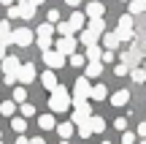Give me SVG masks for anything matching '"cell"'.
Instances as JSON below:
<instances>
[{"label": "cell", "mask_w": 146, "mask_h": 144, "mask_svg": "<svg viewBox=\"0 0 146 144\" xmlns=\"http://www.w3.org/2000/svg\"><path fill=\"white\" fill-rule=\"evenodd\" d=\"M54 30H57L62 38H73V33H76V30L70 27V22H60V25H54Z\"/></svg>", "instance_id": "22"}, {"label": "cell", "mask_w": 146, "mask_h": 144, "mask_svg": "<svg viewBox=\"0 0 146 144\" xmlns=\"http://www.w3.org/2000/svg\"><path fill=\"white\" fill-rule=\"evenodd\" d=\"M130 76H133V82H138V84H141V82H146V71H143V68H133Z\"/></svg>", "instance_id": "31"}, {"label": "cell", "mask_w": 146, "mask_h": 144, "mask_svg": "<svg viewBox=\"0 0 146 144\" xmlns=\"http://www.w3.org/2000/svg\"><path fill=\"white\" fill-rule=\"evenodd\" d=\"M52 33H54V25H38V38H52Z\"/></svg>", "instance_id": "29"}, {"label": "cell", "mask_w": 146, "mask_h": 144, "mask_svg": "<svg viewBox=\"0 0 146 144\" xmlns=\"http://www.w3.org/2000/svg\"><path fill=\"white\" fill-rule=\"evenodd\" d=\"M114 128L125 133V131H127V120H125V117H116V120H114Z\"/></svg>", "instance_id": "36"}, {"label": "cell", "mask_w": 146, "mask_h": 144, "mask_svg": "<svg viewBox=\"0 0 146 144\" xmlns=\"http://www.w3.org/2000/svg\"><path fill=\"white\" fill-rule=\"evenodd\" d=\"M122 144H135V133L133 131H125L122 133Z\"/></svg>", "instance_id": "37"}, {"label": "cell", "mask_w": 146, "mask_h": 144, "mask_svg": "<svg viewBox=\"0 0 146 144\" xmlns=\"http://www.w3.org/2000/svg\"><path fill=\"white\" fill-rule=\"evenodd\" d=\"M76 46H78L76 35H73V38H60V41L54 44V49H57L62 57H70V54H76Z\"/></svg>", "instance_id": "6"}, {"label": "cell", "mask_w": 146, "mask_h": 144, "mask_svg": "<svg viewBox=\"0 0 146 144\" xmlns=\"http://www.w3.org/2000/svg\"><path fill=\"white\" fill-rule=\"evenodd\" d=\"M46 22H49V25H52V22H60V11H57V8H52V11L46 14Z\"/></svg>", "instance_id": "38"}, {"label": "cell", "mask_w": 146, "mask_h": 144, "mask_svg": "<svg viewBox=\"0 0 146 144\" xmlns=\"http://www.w3.org/2000/svg\"><path fill=\"white\" fill-rule=\"evenodd\" d=\"M57 136H60L62 141H68L70 136H73V123H60V125H57Z\"/></svg>", "instance_id": "19"}, {"label": "cell", "mask_w": 146, "mask_h": 144, "mask_svg": "<svg viewBox=\"0 0 146 144\" xmlns=\"http://www.w3.org/2000/svg\"><path fill=\"white\" fill-rule=\"evenodd\" d=\"M70 106H73V95L68 92V87L57 84V90L49 95V112H52V114H60V112H68Z\"/></svg>", "instance_id": "1"}, {"label": "cell", "mask_w": 146, "mask_h": 144, "mask_svg": "<svg viewBox=\"0 0 146 144\" xmlns=\"http://www.w3.org/2000/svg\"><path fill=\"white\" fill-rule=\"evenodd\" d=\"M141 144H146V139H141Z\"/></svg>", "instance_id": "49"}, {"label": "cell", "mask_w": 146, "mask_h": 144, "mask_svg": "<svg viewBox=\"0 0 146 144\" xmlns=\"http://www.w3.org/2000/svg\"><path fill=\"white\" fill-rule=\"evenodd\" d=\"M141 3H143V5H146V0H141Z\"/></svg>", "instance_id": "51"}, {"label": "cell", "mask_w": 146, "mask_h": 144, "mask_svg": "<svg viewBox=\"0 0 146 144\" xmlns=\"http://www.w3.org/2000/svg\"><path fill=\"white\" fill-rule=\"evenodd\" d=\"M68 60H70V65H73V68H81V65H84V68H87V60H84L81 54H70Z\"/></svg>", "instance_id": "32"}, {"label": "cell", "mask_w": 146, "mask_h": 144, "mask_svg": "<svg viewBox=\"0 0 146 144\" xmlns=\"http://www.w3.org/2000/svg\"><path fill=\"white\" fill-rule=\"evenodd\" d=\"M41 84L46 87V90H52V92H54V90H57V74L46 68V71L41 74Z\"/></svg>", "instance_id": "10"}, {"label": "cell", "mask_w": 146, "mask_h": 144, "mask_svg": "<svg viewBox=\"0 0 146 144\" xmlns=\"http://www.w3.org/2000/svg\"><path fill=\"white\" fill-rule=\"evenodd\" d=\"M11 128H14L16 133H25V131H27V120L25 117H14V120H11Z\"/></svg>", "instance_id": "26"}, {"label": "cell", "mask_w": 146, "mask_h": 144, "mask_svg": "<svg viewBox=\"0 0 146 144\" xmlns=\"http://www.w3.org/2000/svg\"><path fill=\"white\" fill-rule=\"evenodd\" d=\"M35 76H38V74H35V65H33V63H22L16 79H19L22 87H27V84H33V82H35Z\"/></svg>", "instance_id": "5"}, {"label": "cell", "mask_w": 146, "mask_h": 144, "mask_svg": "<svg viewBox=\"0 0 146 144\" xmlns=\"http://www.w3.org/2000/svg\"><path fill=\"white\" fill-rule=\"evenodd\" d=\"M5 60V44H0V63Z\"/></svg>", "instance_id": "45"}, {"label": "cell", "mask_w": 146, "mask_h": 144, "mask_svg": "<svg viewBox=\"0 0 146 144\" xmlns=\"http://www.w3.org/2000/svg\"><path fill=\"white\" fill-rule=\"evenodd\" d=\"M78 136H81V139H89V136H92V128H89V123L78 125Z\"/></svg>", "instance_id": "34"}, {"label": "cell", "mask_w": 146, "mask_h": 144, "mask_svg": "<svg viewBox=\"0 0 146 144\" xmlns=\"http://www.w3.org/2000/svg\"><path fill=\"white\" fill-rule=\"evenodd\" d=\"M0 44H5V46L11 44V27H8V22H0Z\"/></svg>", "instance_id": "23"}, {"label": "cell", "mask_w": 146, "mask_h": 144, "mask_svg": "<svg viewBox=\"0 0 146 144\" xmlns=\"http://www.w3.org/2000/svg\"><path fill=\"white\" fill-rule=\"evenodd\" d=\"M114 74H116V76H127V74H130V68H127L125 63H116V65H114Z\"/></svg>", "instance_id": "35"}, {"label": "cell", "mask_w": 146, "mask_h": 144, "mask_svg": "<svg viewBox=\"0 0 146 144\" xmlns=\"http://www.w3.org/2000/svg\"><path fill=\"white\" fill-rule=\"evenodd\" d=\"M100 63H114V52H106V49H103V57H100Z\"/></svg>", "instance_id": "40"}, {"label": "cell", "mask_w": 146, "mask_h": 144, "mask_svg": "<svg viewBox=\"0 0 146 144\" xmlns=\"http://www.w3.org/2000/svg\"><path fill=\"white\" fill-rule=\"evenodd\" d=\"M89 92H92V84H89L87 76H78L76 84H73V101H87Z\"/></svg>", "instance_id": "3"}, {"label": "cell", "mask_w": 146, "mask_h": 144, "mask_svg": "<svg viewBox=\"0 0 146 144\" xmlns=\"http://www.w3.org/2000/svg\"><path fill=\"white\" fill-rule=\"evenodd\" d=\"M52 38H38V49H41V52H52Z\"/></svg>", "instance_id": "33"}, {"label": "cell", "mask_w": 146, "mask_h": 144, "mask_svg": "<svg viewBox=\"0 0 146 144\" xmlns=\"http://www.w3.org/2000/svg\"><path fill=\"white\" fill-rule=\"evenodd\" d=\"M30 144H46V141H43V136H35V139H30Z\"/></svg>", "instance_id": "42"}, {"label": "cell", "mask_w": 146, "mask_h": 144, "mask_svg": "<svg viewBox=\"0 0 146 144\" xmlns=\"http://www.w3.org/2000/svg\"><path fill=\"white\" fill-rule=\"evenodd\" d=\"M0 3H3L5 8H11V5H16V0H0Z\"/></svg>", "instance_id": "43"}, {"label": "cell", "mask_w": 146, "mask_h": 144, "mask_svg": "<svg viewBox=\"0 0 146 144\" xmlns=\"http://www.w3.org/2000/svg\"><path fill=\"white\" fill-rule=\"evenodd\" d=\"M89 98H92V101H106V98H108V87L106 84H92Z\"/></svg>", "instance_id": "15"}, {"label": "cell", "mask_w": 146, "mask_h": 144, "mask_svg": "<svg viewBox=\"0 0 146 144\" xmlns=\"http://www.w3.org/2000/svg\"><path fill=\"white\" fill-rule=\"evenodd\" d=\"M30 3H33V5H35V8H38V5H41V3H43V0H30Z\"/></svg>", "instance_id": "47"}, {"label": "cell", "mask_w": 146, "mask_h": 144, "mask_svg": "<svg viewBox=\"0 0 146 144\" xmlns=\"http://www.w3.org/2000/svg\"><path fill=\"white\" fill-rule=\"evenodd\" d=\"M68 22H70V27H73V30H76V33H78V30H84V25H87V16H84V14H81V11H73V14H70V19H68Z\"/></svg>", "instance_id": "13"}, {"label": "cell", "mask_w": 146, "mask_h": 144, "mask_svg": "<svg viewBox=\"0 0 146 144\" xmlns=\"http://www.w3.org/2000/svg\"><path fill=\"white\" fill-rule=\"evenodd\" d=\"M78 41H81L84 46H95V44H98V35H92L89 30H81V35H78Z\"/></svg>", "instance_id": "25"}, {"label": "cell", "mask_w": 146, "mask_h": 144, "mask_svg": "<svg viewBox=\"0 0 146 144\" xmlns=\"http://www.w3.org/2000/svg\"><path fill=\"white\" fill-rule=\"evenodd\" d=\"M100 57H103V49L95 44V46H87V60L89 63H100Z\"/></svg>", "instance_id": "21"}, {"label": "cell", "mask_w": 146, "mask_h": 144, "mask_svg": "<svg viewBox=\"0 0 146 144\" xmlns=\"http://www.w3.org/2000/svg\"><path fill=\"white\" fill-rule=\"evenodd\" d=\"M16 5H19V16H22V19L30 22L33 16H35V5H33L30 0H22V3H16Z\"/></svg>", "instance_id": "11"}, {"label": "cell", "mask_w": 146, "mask_h": 144, "mask_svg": "<svg viewBox=\"0 0 146 144\" xmlns=\"http://www.w3.org/2000/svg\"><path fill=\"white\" fill-rule=\"evenodd\" d=\"M103 46H106V52L119 49V38H116V33H106V35H103Z\"/></svg>", "instance_id": "16"}, {"label": "cell", "mask_w": 146, "mask_h": 144, "mask_svg": "<svg viewBox=\"0 0 146 144\" xmlns=\"http://www.w3.org/2000/svg\"><path fill=\"white\" fill-rule=\"evenodd\" d=\"M103 144H111V141H108V139H106V141H103Z\"/></svg>", "instance_id": "48"}, {"label": "cell", "mask_w": 146, "mask_h": 144, "mask_svg": "<svg viewBox=\"0 0 146 144\" xmlns=\"http://www.w3.org/2000/svg\"><path fill=\"white\" fill-rule=\"evenodd\" d=\"M0 65H3V74L5 76H16V74H19V68H22V63H19L16 54H5V60Z\"/></svg>", "instance_id": "8"}, {"label": "cell", "mask_w": 146, "mask_h": 144, "mask_svg": "<svg viewBox=\"0 0 146 144\" xmlns=\"http://www.w3.org/2000/svg\"><path fill=\"white\" fill-rule=\"evenodd\" d=\"M89 128H92V133H103L106 131V120L98 117V114H92V117H89Z\"/></svg>", "instance_id": "20"}, {"label": "cell", "mask_w": 146, "mask_h": 144, "mask_svg": "<svg viewBox=\"0 0 146 144\" xmlns=\"http://www.w3.org/2000/svg\"><path fill=\"white\" fill-rule=\"evenodd\" d=\"M65 3H68L70 8H76V5H81V0H65Z\"/></svg>", "instance_id": "44"}, {"label": "cell", "mask_w": 146, "mask_h": 144, "mask_svg": "<svg viewBox=\"0 0 146 144\" xmlns=\"http://www.w3.org/2000/svg\"><path fill=\"white\" fill-rule=\"evenodd\" d=\"M16 144H30V139H27V136H19V139H16Z\"/></svg>", "instance_id": "46"}, {"label": "cell", "mask_w": 146, "mask_h": 144, "mask_svg": "<svg viewBox=\"0 0 146 144\" xmlns=\"http://www.w3.org/2000/svg\"><path fill=\"white\" fill-rule=\"evenodd\" d=\"M127 101H130V90H116L114 95H111V103H114V106H125Z\"/></svg>", "instance_id": "17"}, {"label": "cell", "mask_w": 146, "mask_h": 144, "mask_svg": "<svg viewBox=\"0 0 146 144\" xmlns=\"http://www.w3.org/2000/svg\"><path fill=\"white\" fill-rule=\"evenodd\" d=\"M8 16H11V19H22V16H19V5H11V8H8Z\"/></svg>", "instance_id": "39"}, {"label": "cell", "mask_w": 146, "mask_h": 144, "mask_svg": "<svg viewBox=\"0 0 146 144\" xmlns=\"http://www.w3.org/2000/svg\"><path fill=\"white\" fill-rule=\"evenodd\" d=\"M19 112H22V117H25V120H30L33 114H35V106H33V103H22Z\"/></svg>", "instance_id": "30"}, {"label": "cell", "mask_w": 146, "mask_h": 144, "mask_svg": "<svg viewBox=\"0 0 146 144\" xmlns=\"http://www.w3.org/2000/svg\"><path fill=\"white\" fill-rule=\"evenodd\" d=\"M127 8H130V16H135V14H141V11H146V5L141 3V0H130Z\"/></svg>", "instance_id": "28"}, {"label": "cell", "mask_w": 146, "mask_h": 144, "mask_svg": "<svg viewBox=\"0 0 146 144\" xmlns=\"http://www.w3.org/2000/svg\"><path fill=\"white\" fill-rule=\"evenodd\" d=\"M87 30L92 33V35L100 38V35H106V22H103V19H89V22H87Z\"/></svg>", "instance_id": "12"}, {"label": "cell", "mask_w": 146, "mask_h": 144, "mask_svg": "<svg viewBox=\"0 0 146 144\" xmlns=\"http://www.w3.org/2000/svg\"><path fill=\"white\" fill-rule=\"evenodd\" d=\"M135 133L141 136V139H146V123H141V125H138V131H135Z\"/></svg>", "instance_id": "41"}, {"label": "cell", "mask_w": 146, "mask_h": 144, "mask_svg": "<svg viewBox=\"0 0 146 144\" xmlns=\"http://www.w3.org/2000/svg\"><path fill=\"white\" fill-rule=\"evenodd\" d=\"M43 63H46L49 71H57V68H62V65H65V57L57 52V49H52V52H43Z\"/></svg>", "instance_id": "7"}, {"label": "cell", "mask_w": 146, "mask_h": 144, "mask_svg": "<svg viewBox=\"0 0 146 144\" xmlns=\"http://www.w3.org/2000/svg\"><path fill=\"white\" fill-rule=\"evenodd\" d=\"M38 125H41V131H52V128H57V123H54V114L49 112V114H41L38 117Z\"/></svg>", "instance_id": "18"}, {"label": "cell", "mask_w": 146, "mask_h": 144, "mask_svg": "<svg viewBox=\"0 0 146 144\" xmlns=\"http://www.w3.org/2000/svg\"><path fill=\"white\" fill-rule=\"evenodd\" d=\"M114 33H116V38H119V44L122 41H133V35H135V33H133V16L130 14H122Z\"/></svg>", "instance_id": "2"}, {"label": "cell", "mask_w": 146, "mask_h": 144, "mask_svg": "<svg viewBox=\"0 0 146 144\" xmlns=\"http://www.w3.org/2000/svg\"><path fill=\"white\" fill-rule=\"evenodd\" d=\"M0 144H3V141H0Z\"/></svg>", "instance_id": "53"}, {"label": "cell", "mask_w": 146, "mask_h": 144, "mask_svg": "<svg viewBox=\"0 0 146 144\" xmlns=\"http://www.w3.org/2000/svg\"><path fill=\"white\" fill-rule=\"evenodd\" d=\"M11 44H16V46H30L33 44V33L30 27H16V30H11Z\"/></svg>", "instance_id": "4"}, {"label": "cell", "mask_w": 146, "mask_h": 144, "mask_svg": "<svg viewBox=\"0 0 146 144\" xmlns=\"http://www.w3.org/2000/svg\"><path fill=\"white\" fill-rule=\"evenodd\" d=\"M103 14H106V5L103 3H98V0H89V3H87V11H84L87 19H103Z\"/></svg>", "instance_id": "9"}, {"label": "cell", "mask_w": 146, "mask_h": 144, "mask_svg": "<svg viewBox=\"0 0 146 144\" xmlns=\"http://www.w3.org/2000/svg\"><path fill=\"white\" fill-rule=\"evenodd\" d=\"M14 103H27V90L25 87H14Z\"/></svg>", "instance_id": "27"}, {"label": "cell", "mask_w": 146, "mask_h": 144, "mask_svg": "<svg viewBox=\"0 0 146 144\" xmlns=\"http://www.w3.org/2000/svg\"><path fill=\"white\" fill-rule=\"evenodd\" d=\"M122 3H130V0H122Z\"/></svg>", "instance_id": "50"}, {"label": "cell", "mask_w": 146, "mask_h": 144, "mask_svg": "<svg viewBox=\"0 0 146 144\" xmlns=\"http://www.w3.org/2000/svg\"><path fill=\"white\" fill-rule=\"evenodd\" d=\"M14 112H16V103L14 101H3V103H0V114H3V117H14Z\"/></svg>", "instance_id": "24"}, {"label": "cell", "mask_w": 146, "mask_h": 144, "mask_svg": "<svg viewBox=\"0 0 146 144\" xmlns=\"http://www.w3.org/2000/svg\"><path fill=\"white\" fill-rule=\"evenodd\" d=\"M62 144H70V141H62Z\"/></svg>", "instance_id": "52"}, {"label": "cell", "mask_w": 146, "mask_h": 144, "mask_svg": "<svg viewBox=\"0 0 146 144\" xmlns=\"http://www.w3.org/2000/svg\"><path fill=\"white\" fill-rule=\"evenodd\" d=\"M100 74H103V63H87V68H84L87 79H98Z\"/></svg>", "instance_id": "14"}]
</instances>
